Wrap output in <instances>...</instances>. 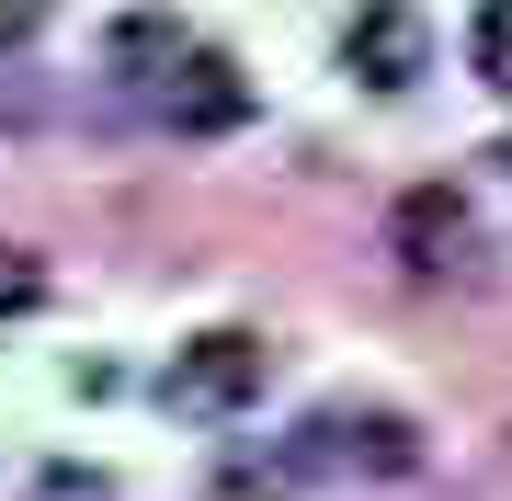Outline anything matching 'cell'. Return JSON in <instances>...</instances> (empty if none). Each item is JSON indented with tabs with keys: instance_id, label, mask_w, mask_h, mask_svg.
<instances>
[{
	"instance_id": "4",
	"label": "cell",
	"mask_w": 512,
	"mask_h": 501,
	"mask_svg": "<svg viewBox=\"0 0 512 501\" xmlns=\"http://www.w3.org/2000/svg\"><path fill=\"white\" fill-rule=\"evenodd\" d=\"M160 126H171V137H228V126H251V80H239V57L183 46V57L160 69Z\"/></svg>"
},
{
	"instance_id": "2",
	"label": "cell",
	"mask_w": 512,
	"mask_h": 501,
	"mask_svg": "<svg viewBox=\"0 0 512 501\" xmlns=\"http://www.w3.org/2000/svg\"><path fill=\"white\" fill-rule=\"evenodd\" d=\"M296 467H308V479H330V467L410 479V467H421V433L399 422V410H308V422H296Z\"/></svg>"
},
{
	"instance_id": "7",
	"label": "cell",
	"mask_w": 512,
	"mask_h": 501,
	"mask_svg": "<svg viewBox=\"0 0 512 501\" xmlns=\"http://www.w3.org/2000/svg\"><path fill=\"white\" fill-rule=\"evenodd\" d=\"M23 308H46V274L23 251H0V319H23Z\"/></svg>"
},
{
	"instance_id": "8",
	"label": "cell",
	"mask_w": 512,
	"mask_h": 501,
	"mask_svg": "<svg viewBox=\"0 0 512 501\" xmlns=\"http://www.w3.org/2000/svg\"><path fill=\"white\" fill-rule=\"evenodd\" d=\"M35 23H46V0H0V46H23Z\"/></svg>"
},
{
	"instance_id": "9",
	"label": "cell",
	"mask_w": 512,
	"mask_h": 501,
	"mask_svg": "<svg viewBox=\"0 0 512 501\" xmlns=\"http://www.w3.org/2000/svg\"><path fill=\"white\" fill-rule=\"evenodd\" d=\"M501 160H512V149H501Z\"/></svg>"
},
{
	"instance_id": "1",
	"label": "cell",
	"mask_w": 512,
	"mask_h": 501,
	"mask_svg": "<svg viewBox=\"0 0 512 501\" xmlns=\"http://www.w3.org/2000/svg\"><path fill=\"white\" fill-rule=\"evenodd\" d=\"M262 376H274L262 331H205V342L171 353L160 399H171V410H194V422H228V410H251V399H262Z\"/></svg>"
},
{
	"instance_id": "6",
	"label": "cell",
	"mask_w": 512,
	"mask_h": 501,
	"mask_svg": "<svg viewBox=\"0 0 512 501\" xmlns=\"http://www.w3.org/2000/svg\"><path fill=\"white\" fill-rule=\"evenodd\" d=\"M478 69L512 80V0H478Z\"/></svg>"
},
{
	"instance_id": "5",
	"label": "cell",
	"mask_w": 512,
	"mask_h": 501,
	"mask_svg": "<svg viewBox=\"0 0 512 501\" xmlns=\"http://www.w3.org/2000/svg\"><path fill=\"white\" fill-rule=\"evenodd\" d=\"M433 69V35H421L410 0H365L353 12V80H376V92H410V80Z\"/></svg>"
},
{
	"instance_id": "3",
	"label": "cell",
	"mask_w": 512,
	"mask_h": 501,
	"mask_svg": "<svg viewBox=\"0 0 512 501\" xmlns=\"http://www.w3.org/2000/svg\"><path fill=\"white\" fill-rule=\"evenodd\" d=\"M387 251H399V274H467L478 262V228H467V194L456 183H410L399 205H387Z\"/></svg>"
}]
</instances>
